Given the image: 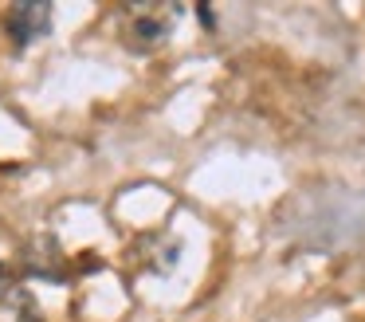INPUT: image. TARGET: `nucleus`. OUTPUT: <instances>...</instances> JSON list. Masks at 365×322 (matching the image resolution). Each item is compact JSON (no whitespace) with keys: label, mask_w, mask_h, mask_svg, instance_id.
Here are the masks:
<instances>
[{"label":"nucleus","mask_w":365,"mask_h":322,"mask_svg":"<svg viewBox=\"0 0 365 322\" xmlns=\"http://www.w3.org/2000/svg\"><path fill=\"white\" fill-rule=\"evenodd\" d=\"M130 24H126V39L138 47H153L169 36V16L173 8L165 4H130Z\"/></svg>","instance_id":"nucleus-2"},{"label":"nucleus","mask_w":365,"mask_h":322,"mask_svg":"<svg viewBox=\"0 0 365 322\" xmlns=\"http://www.w3.org/2000/svg\"><path fill=\"white\" fill-rule=\"evenodd\" d=\"M9 291V271H4V263H0V295Z\"/></svg>","instance_id":"nucleus-4"},{"label":"nucleus","mask_w":365,"mask_h":322,"mask_svg":"<svg viewBox=\"0 0 365 322\" xmlns=\"http://www.w3.org/2000/svg\"><path fill=\"white\" fill-rule=\"evenodd\" d=\"M197 12H200V20H205V24H208V28H216V24H212V8H208V4H200V8H197Z\"/></svg>","instance_id":"nucleus-3"},{"label":"nucleus","mask_w":365,"mask_h":322,"mask_svg":"<svg viewBox=\"0 0 365 322\" xmlns=\"http://www.w3.org/2000/svg\"><path fill=\"white\" fill-rule=\"evenodd\" d=\"M4 28H9V36H12V44H16V47L36 44V39L48 36V28H51V4H40V0L12 4Z\"/></svg>","instance_id":"nucleus-1"}]
</instances>
